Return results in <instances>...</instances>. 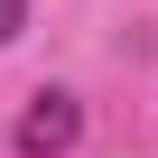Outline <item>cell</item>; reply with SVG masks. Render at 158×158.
Returning a JSON list of instances; mask_svg holds the SVG:
<instances>
[{"mask_svg": "<svg viewBox=\"0 0 158 158\" xmlns=\"http://www.w3.org/2000/svg\"><path fill=\"white\" fill-rule=\"evenodd\" d=\"M74 130H84V112H74V93H37L28 112H19V158H65L74 149Z\"/></svg>", "mask_w": 158, "mask_h": 158, "instance_id": "obj_1", "label": "cell"}, {"mask_svg": "<svg viewBox=\"0 0 158 158\" xmlns=\"http://www.w3.org/2000/svg\"><path fill=\"white\" fill-rule=\"evenodd\" d=\"M19 28H28V0H0V47H10Z\"/></svg>", "mask_w": 158, "mask_h": 158, "instance_id": "obj_2", "label": "cell"}]
</instances>
